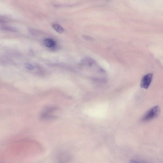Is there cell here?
<instances>
[{
    "instance_id": "5b68a950",
    "label": "cell",
    "mask_w": 163,
    "mask_h": 163,
    "mask_svg": "<svg viewBox=\"0 0 163 163\" xmlns=\"http://www.w3.org/2000/svg\"><path fill=\"white\" fill-rule=\"evenodd\" d=\"M2 28L3 30L7 31L13 32H17L18 31L16 28L11 27L5 26L3 27Z\"/></svg>"
},
{
    "instance_id": "3957f363",
    "label": "cell",
    "mask_w": 163,
    "mask_h": 163,
    "mask_svg": "<svg viewBox=\"0 0 163 163\" xmlns=\"http://www.w3.org/2000/svg\"><path fill=\"white\" fill-rule=\"evenodd\" d=\"M43 44L46 47L51 48L56 45V43L53 40L47 38L43 41Z\"/></svg>"
},
{
    "instance_id": "6da1fadb",
    "label": "cell",
    "mask_w": 163,
    "mask_h": 163,
    "mask_svg": "<svg viewBox=\"0 0 163 163\" xmlns=\"http://www.w3.org/2000/svg\"><path fill=\"white\" fill-rule=\"evenodd\" d=\"M160 113V109L157 106L153 107L144 115L142 118L143 122H147L159 116Z\"/></svg>"
},
{
    "instance_id": "7a4b0ae2",
    "label": "cell",
    "mask_w": 163,
    "mask_h": 163,
    "mask_svg": "<svg viewBox=\"0 0 163 163\" xmlns=\"http://www.w3.org/2000/svg\"><path fill=\"white\" fill-rule=\"evenodd\" d=\"M153 77L152 74H148L144 76L141 81V87L146 89H147L151 82Z\"/></svg>"
},
{
    "instance_id": "277c9868",
    "label": "cell",
    "mask_w": 163,
    "mask_h": 163,
    "mask_svg": "<svg viewBox=\"0 0 163 163\" xmlns=\"http://www.w3.org/2000/svg\"><path fill=\"white\" fill-rule=\"evenodd\" d=\"M52 27L55 30L59 33H63L64 31V28L59 24L54 23L52 25Z\"/></svg>"
},
{
    "instance_id": "8992f818",
    "label": "cell",
    "mask_w": 163,
    "mask_h": 163,
    "mask_svg": "<svg viewBox=\"0 0 163 163\" xmlns=\"http://www.w3.org/2000/svg\"><path fill=\"white\" fill-rule=\"evenodd\" d=\"M25 66L27 69L30 70H33V66L31 64L29 63H26L25 64Z\"/></svg>"
},
{
    "instance_id": "ba28073f",
    "label": "cell",
    "mask_w": 163,
    "mask_h": 163,
    "mask_svg": "<svg viewBox=\"0 0 163 163\" xmlns=\"http://www.w3.org/2000/svg\"><path fill=\"white\" fill-rule=\"evenodd\" d=\"M129 163H140L133 160H131L129 161Z\"/></svg>"
},
{
    "instance_id": "52a82bcc",
    "label": "cell",
    "mask_w": 163,
    "mask_h": 163,
    "mask_svg": "<svg viewBox=\"0 0 163 163\" xmlns=\"http://www.w3.org/2000/svg\"><path fill=\"white\" fill-rule=\"evenodd\" d=\"M83 37L84 39L87 40H90L92 39V37L87 35H83Z\"/></svg>"
}]
</instances>
